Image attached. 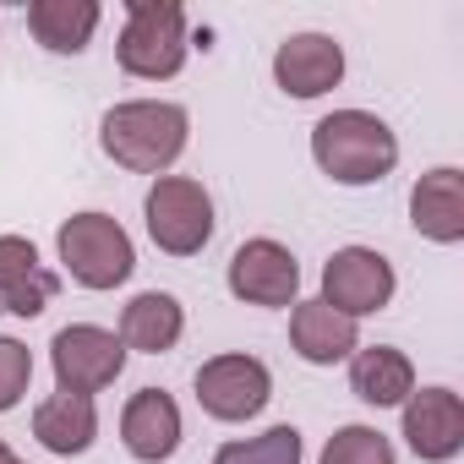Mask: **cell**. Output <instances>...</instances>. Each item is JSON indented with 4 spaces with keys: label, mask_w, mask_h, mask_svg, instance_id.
Segmentation results:
<instances>
[{
    "label": "cell",
    "mask_w": 464,
    "mask_h": 464,
    "mask_svg": "<svg viewBox=\"0 0 464 464\" xmlns=\"http://www.w3.org/2000/svg\"><path fill=\"white\" fill-rule=\"evenodd\" d=\"M186 110L180 104H164V99H131V104H115L99 126V142L104 153L131 169V175H159L169 169L180 153H186Z\"/></svg>",
    "instance_id": "cell-1"
},
{
    "label": "cell",
    "mask_w": 464,
    "mask_h": 464,
    "mask_svg": "<svg viewBox=\"0 0 464 464\" xmlns=\"http://www.w3.org/2000/svg\"><path fill=\"white\" fill-rule=\"evenodd\" d=\"M312 159L339 186H372L399 164V137L372 110H334L312 126Z\"/></svg>",
    "instance_id": "cell-2"
},
{
    "label": "cell",
    "mask_w": 464,
    "mask_h": 464,
    "mask_svg": "<svg viewBox=\"0 0 464 464\" xmlns=\"http://www.w3.org/2000/svg\"><path fill=\"white\" fill-rule=\"evenodd\" d=\"M186 12L175 0H131L126 6V28H121V44H115V61L126 77H142V82H164L186 66Z\"/></svg>",
    "instance_id": "cell-3"
},
{
    "label": "cell",
    "mask_w": 464,
    "mask_h": 464,
    "mask_svg": "<svg viewBox=\"0 0 464 464\" xmlns=\"http://www.w3.org/2000/svg\"><path fill=\"white\" fill-rule=\"evenodd\" d=\"M55 246H61L66 274H72L82 290H115V285H126L131 268H137L131 236L121 229V218H110V213H72V218L61 224Z\"/></svg>",
    "instance_id": "cell-4"
},
{
    "label": "cell",
    "mask_w": 464,
    "mask_h": 464,
    "mask_svg": "<svg viewBox=\"0 0 464 464\" xmlns=\"http://www.w3.org/2000/svg\"><path fill=\"white\" fill-rule=\"evenodd\" d=\"M142 213H148L153 246L169 252V257H197L213 241V197L191 175H159L148 186Z\"/></svg>",
    "instance_id": "cell-5"
},
{
    "label": "cell",
    "mask_w": 464,
    "mask_h": 464,
    "mask_svg": "<svg viewBox=\"0 0 464 464\" xmlns=\"http://www.w3.org/2000/svg\"><path fill=\"white\" fill-rule=\"evenodd\" d=\"M50 366H55L61 393L93 399L99 388H110L126 372V344H121V334H110L99 323H72L50 339Z\"/></svg>",
    "instance_id": "cell-6"
},
{
    "label": "cell",
    "mask_w": 464,
    "mask_h": 464,
    "mask_svg": "<svg viewBox=\"0 0 464 464\" xmlns=\"http://www.w3.org/2000/svg\"><path fill=\"white\" fill-rule=\"evenodd\" d=\"M274 399V377L257 355H213L197 366V404L213 420H252Z\"/></svg>",
    "instance_id": "cell-7"
},
{
    "label": "cell",
    "mask_w": 464,
    "mask_h": 464,
    "mask_svg": "<svg viewBox=\"0 0 464 464\" xmlns=\"http://www.w3.org/2000/svg\"><path fill=\"white\" fill-rule=\"evenodd\" d=\"M323 306H334L339 317H372V312H382L388 301H393V263L382 257V252H372V246H344V252H334L328 257V268H323V295H317Z\"/></svg>",
    "instance_id": "cell-8"
},
{
    "label": "cell",
    "mask_w": 464,
    "mask_h": 464,
    "mask_svg": "<svg viewBox=\"0 0 464 464\" xmlns=\"http://www.w3.org/2000/svg\"><path fill=\"white\" fill-rule=\"evenodd\" d=\"M229 295L246 306H295L301 263L290 257V246L257 236V241L236 246V257H229Z\"/></svg>",
    "instance_id": "cell-9"
},
{
    "label": "cell",
    "mask_w": 464,
    "mask_h": 464,
    "mask_svg": "<svg viewBox=\"0 0 464 464\" xmlns=\"http://www.w3.org/2000/svg\"><path fill=\"white\" fill-rule=\"evenodd\" d=\"M404 442L426 464H448L464 448V404L453 388H420L404 399Z\"/></svg>",
    "instance_id": "cell-10"
},
{
    "label": "cell",
    "mask_w": 464,
    "mask_h": 464,
    "mask_svg": "<svg viewBox=\"0 0 464 464\" xmlns=\"http://www.w3.org/2000/svg\"><path fill=\"white\" fill-rule=\"evenodd\" d=\"M344 77V50L328 34H290L274 50V82L290 99H323Z\"/></svg>",
    "instance_id": "cell-11"
},
{
    "label": "cell",
    "mask_w": 464,
    "mask_h": 464,
    "mask_svg": "<svg viewBox=\"0 0 464 464\" xmlns=\"http://www.w3.org/2000/svg\"><path fill=\"white\" fill-rule=\"evenodd\" d=\"M121 442L137 464H164L180 448V404L164 388L131 393V404L121 410Z\"/></svg>",
    "instance_id": "cell-12"
},
{
    "label": "cell",
    "mask_w": 464,
    "mask_h": 464,
    "mask_svg": "<svg viewBox=\"0 0 464 464\" xmlns=\"http://www.w3.org/2000/svg\"><path fill=\"white\" fill-rule=\"evenodd\" d=\"M410 224L420 229L426 241H437V246L464 241V175L453 164H442V169H431V175L415 180V191H410Z\"/></svg>",
    "instance_id": "cell-13"
},
{
    "label": "cell",
    "mask_w": 464,
    "mask_h": 464,
    "mask_svg": "<svg viewBox=\"0 0 464 464\" xmlns=\"http://www.w3.org/2000/svg\"><path fill=\"white\" fill-rule=\"evenodd\" d=\"M290 344L306 366H334V361H350L361 350V334L350 317H339L334 306L323 301H295L290 306Z\"/></svg>",
    "instance_id": "cell-14"
},
{
    "label": "cell",
    "mask_w": 464,
    "mask_h": 464,
    "mask_svg": "<svg viewBox=\"0 0 464 464\" xmlns=\"http://www.w3.org/2000/svg\"><path fill=\"white\" fill-rule=\"evenodd\" d=\"M350 393L372 410H393L415 393V366L404 350L393 344H372V350H355L350 355Z\"/></svg>",
    "instance_id": "cell-15"
},
{
    "label": "cell",
    "mask_w": 464,
    "mask_h": 464,
    "mask_svg": "<svg viewBox=\"0 0 464 464\" xmlns=\"http://www.w3.org/2000/svg\"><path fill=\"white\" fill-rule=\"evenodd\" d=\"M186 334V312L169 290H142L126 312H121V344L142 350V355H164L175 350Z\"/></svg>",
    "instance_id": "cell-16"
},
{
    "label": "cell",
    "mask_w": 464,
    "mask_h": 464,
    "mask_svg": "<svg viewBox=\"0 0 464 464\" xmlns=\"http://www.w3.org/2000/svg\"><path fill=\"white\" fill-rule=\"evenodd\" d=\"M34 437H39L50 453H61V459L88 453L93 437H99V410H93V399H88V393H50V399L34 410Z\"/></svg>",
    "instance_id": "cell-17"
},
{
    "label": "cell",
    "mask_w": 464,
    "mask_h": 464,
    "mask_svg": "<svg viewBox=\"0 0 464 464\" xmlns=\"http://www.w3.org/2000/svg\"><path fill=\"white\" fill-rule=\"evenodd\" d=\"M93 28H99V6H93V0H34V6H28V34L50 55H82Z\"/></svg>",
    "instance_id": "cell-18"
},
{
    "label": "cell",
    "mask_w": 464,
    "mask_h": 464,
    "mask_svg": "<svg viewBox=\"0 0 464 464\" xmlns=\"http://www.w3.org/2000/svg\"><path fill=\"white\" fill-rule=\"evenodd\" d=\"M213 464H301V431L295 426H268L263 437L224 442Z\"/></svg>",
    "instance_id": "cell-19"
},
{
    "label": "cell",
    "mask_w": 464,
    "mask_h": 464,
    "mask_svg": "<svg viewBox=\"0 0 464 464\" xmlns=\"http://www.w3.org/2000/svg\"><path fill=\"white\" fill-rule=\"evenodd\" d=\"M323 464H393V442L377 426H339L323 448Z\"/></svg>",
    "instance_id": "cell-20"
},
{
    "label": "cell",
    "mask_w": 464,
    "mask_h": 464,
    "mask_svg": "<svg viewBox=\"0 0 464 464\" xmlns=\"http://www.w3.org/2000/svg\"><path fill=\"white\" fill-rule=\"evenodd\" d=\"M28 382H34V355H28V344H23V339H0V415L23 404Z\"/></svg>",
    "instance_id": "cell-21"
},
{
    "label": "cell",
    "mask_w": 464,
    "mask_h": 464,
    "mask_svg": "<svg viewBox=\"0 0 464 464\" xmlns=\"http://www.w3.org/2000/svg\"><path fill=\"white\" fill-rule=\"evenodd\" d=\"M39 268H44V263H39V246H34V241H23V236H0V295L17 290V285H28Z\"/></svg>",
    "instance_id": "cell-22"
},
{
    "label": "cell",
    "mask_w": 464,
    "mask_h": 464,
    "mask_svg": "<svg viewBox=\"0 0 464 464\" xmlns=\"http://www.w3.org/2000/svg\"><path fill=\"white\" fill-rule=\"evenodd\" d=\"M55 290H61V279H55L50 268H39L28 285H17V290L0 295V312H12V317H39V312L55 301Z\"/></svg>",
    "instance_id": "cell-23"
},
{
    "label": "cell",
    "mask_w": 464,
    "mask_h": 464,
    "mask_svg": "<svg viewBox=\"0 0 464 464\" xmlns=\"http://www.w3.org/2000/svg\"><path fill=\"white\" fill-rule=\"evenodd\" d=\"M0 464H12V448H6V442H0Z\"/></svg>",
    "instance_id": "cell-24"
},
{
    "label": "cell",
    "mask_w": 464,
    "mask_h": 464,
    "mask_svg": "<svg viewBox=\"0 0 464 464\" xmlns=\"http://www.w3.org/2000/svg\"><path fill=\"white\" fill-rule=\"evenodd\" d=\"M12 464H23V459H12Z\"/></svg>",
    "instance_id": "cell-25"
}]
</instances>
